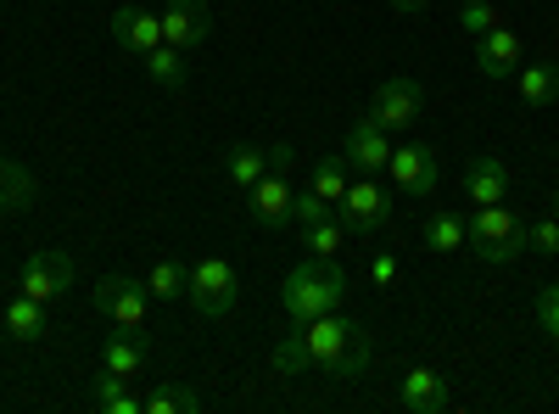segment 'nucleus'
I'll use <instances>...</instances> for the list:
<instances>
[{
    "label": "nucleus",
    "mask_w": 559,
    "mask_h": 414,
    "mask_svg": "<svg viewBox=\"0 0 559 414\" xmlns=\"http://www.w3.org/2000/svg\"><path fill=\"white\" fill-rule=\"evenodd\" d=\"M386 174H392V191H403V197H431V191H437V152L419 146V141L392 146Z\"/></svg>",
    "instance_id": "9"
},
{
    "label": "nucleus",
    "mask_w": 559,
    "mask_h": 414,
    "mask_svg": "<svg viewBox=\"0 0 559 414\" xmlns=\"http://www.w3.org/2000/svg\"><path fill=\"white\" fill-rule=\"evenodd\" d=\"M521 57H526V45H521V34L509 28V23H498L492 34L476 39V68H481V79H509V73L521 68Z\"/></svg>",
    "instance_id": "13"
},
{
    "label": "nucleus",
    "mask_w": 559,
    "mask_h": 414,
    "mask_svg": "<svg viewBox=\"0 0 559 414\" xmlns=\"http://www.w3.org/2000/svg\"><path fill=\"white\" fill-rule=\"evenodd\" d=\"M342 157L347 163H358L364 174H386V163H392V134L376 123V118H358L353 129H347V141H342Z\"/></svg>",
    "instance_id": "12"
},
{
    "label": "nucleus",
    "mask_w": 559,
    "mask_h": 414,
    "mask_svg": "<svg viewBox=\"0 0 559 414\" xmlns=\"http://www.w3.org/2000/svg\"><path fill=\"white\" fill-rule=\"evenodd\" d=\"M464 224H471V241H464V247H476L481 263H515L526 252V224L509 213L503 202L476 208V218H464Z\"/></svg>",
    "instance_id": "3"
},
{
    "label": "nucleus",
    "mask_w": 559,
    "mask_h": 414,
    "mask_svg": "<svg viewBox=\"0 0 559 414\" xmlns=\"http://www.w3.org/2000/svg\"><path fill=\"white\" fill-rule=\"evenodd\" d=\"M369 274H376V286H392V281H397V258H392V252H381L376 263H369Z\"/></svg>",
    "instance_id": "34"
},
{
    "label": "nucleus",
    "mask_w": 559,
    "mask_h": 414,
    "mask_svg": "<svg viewBox=\"0 0 559 414\" xmlns=\"http://www.w3.org/2000/svg\"><path fill=\"white\" fill-rule=\"evenodd\" d=\"M554 218H559V191H554Z\"/></svg>",
    "instance_id": "37"
},
{
    "label": "nucleus",
    "mask_w": 559,
    "mask_h": 414,
    "mask_svg": "<svg viewBox=\"0 0 559 414\" xmlns=\"http://www.w3.org/2000/svg\"><path fill=\"white\" fill-rule=\"evenodd\" d=\"M292 202H297V191L286 186V174H274V168L247 191V213H252V224H263V229H286V224H292Z\"/></svg>",
    "instance_id": "10"
},
{
    "label": "nucleus",
    "mask_w": 559,
    "mask_h": 414,
    "mask_svg": "<svg viewBox=\"0 0 559 414\" xmlns=\"http://www.w3.org/2000/svg\"><path fill=\"white\" fill-rule=\"evenodd\" d=\"M336 218L347 224V236H381L392 224V191L381 186L376 174H364L347 186V197L336 202Z\"/></svg>",
    "instance_id": "5"
},
{
    "label": "nucleus",
    "mask_w": 559,
    "mask_h": 414,
    "mask_svg": "<svg viewBox=\"0 0 559 414\" xmlns=\"http://www.w3.org/2000/svg\"><path fill=\"white\" fill-rule=\"evenodd\" d=\"M146 353H152V342H146V336H134V331H112V336H107V347H102V370H112V376L134 381L140 370H146Z\"/></svg>",
    "instance_id": "18"
},
{
    "label": "nucleus",
    "mask_w": 559,
    "mask_h": 414,
    "mask_svg": "<svg viewBox=\"0 0 559 414\" xmlns=\"http://www.w3.org/2000/svg\"><path fill=\"white\" fill-rule=\"evenodd\" d=\"M236 292H241V281H236V263L229 258H218V252H207L197 269H191V308L197 314H207V319H224L229 308H236Z\"/></svg>",
    "instance_id": "6"
},
{
    "label": "nucleus",
    "mask_w": 559,
    "mask_h": 414,
    "mask_svg": "<svg viewBox=\"0 0 559 414\" xmlns=\"http://www.w3.org/2000/svg\"><path fill=\"white\" fill-rule=\"evenodd\" d=\"M419 113H426V90H419L414 79H403V73L386 79L376 96H369V118H376L386 134H408Z\"/></svg>",
    "instance_id": "7"
},
{
    "label": "nucleus",
    "mask_w": 559,
    "mask_h": 414,
    "mask_svg": "<svg viewBox=\"0 0 559 414\" xmlns=\"http://www.w3.org/2000/svg\"><path fill=\"white\" fill-rule=\"evenodd\" d=\"M426 7H431V0H392V12H403V17H419Z\"/></svg>",
    "instance_id": "36"
},
{
    "label": "nucleus",
    "mask_w": 559,
    "mask_h": 414,
    "mask_svg": "<svg viewBox=\"0 0 559 414\" xmlns=\"http://www.w3.org/2000/svg\"><path fill=\"white\" fill-rule=\"evenodd\" d=\"M140 62H146V79L163 84V90H179L185 84V51H174V45H157V51H146Z\"/></svg>",
    "instance_id": "28"
},
{
    "label": "nucleus",
    "mask_w": 559,
    "mask_h": 414,
    "mask_svg": "<svg viewBox=\"0 0 559 414\" xmlns=\"http://www.w3.org/2000/svg\"><path fill=\"white\" fill-rule=\"evenodd\" d=\"M526 252H548V258H559V218H554V213L537 218V224H526Z\"/></svg>",
    "instance_id": "31"
},
{
    "label": "nucleus",
    "mask_w": 559,
    "mask_h": 414,
    "mask_svg": "<svg viewBox=\"0 0 559 414\" xmlns=\"http://www.w3.org/2000/svg\"><path fill=\"white\" fill-rule=\"evenodd\" d=\"M269 168L274 174H292L297 168V146H269Z\"/></svg>",
    "instance_id": "35"
},
{
    "label": "nucleus",
    "mask_w": 559,
    "mask_h": 414,
    "mask_svg": "<svg viewBox=\"0 0 559 414\" xmlns=\"http://www.w3.org/2000/svg\"><path fill=\"white\" fill-rule=\"evenodd\" d=\"M347 186H353V179H347V157H324V163H313V179H308V191L313 197H324V202H342L347 197Z\"/></svg>",
    "instance_id": "25"
},
{
    "label": "nucleus",
    "mask_w": 559,
    "mask_h": 414,
    "mask_svg": "<svg viewBox=\"0 0 559 414\" xmlns=\"http://www.w3.org/2000/svg\"><path fill=\"white\" fill-rule=\"evenodd\" d=\"M146 292H152V297H163V303H179L185 292H191V263H174V258L152 263V274H146Z\"/></svg>",
    "instance_id": "24"
},
{
    "label": "nucleus",
    "mask_w": 559,
    "mask_h": 414,
    "mask_svg": "<svg viewBox=\"0 0 559 414\" xmlns=\"http://www.w3.org/2000/svg\"><path fill=\"white\" fill-rule=\"evenodd\" d=\"M537 326L548 331V342H559V286L537 292Z\"/></svg>",
    "instance_id": "32"
},
{
    "label": "nucleus",
    "mask_w": 559,
    "mask_h": 414,
    "mask_svg": "<svg viewBox=\"0 0 559 414\" xmlns=\"http://www.w3.org/2000/svg\"><path fill=\"white\" fill-rule=\"evenodd\" d=\"M464 241H471V224H464L453 208H437L426 224H419V247L426 252H459Z\"/></svg>",
    "instance_id": "19"
},
{
    "label": "nucleus",
    "mask_w": 559,
    "mask_h": 414,
    "mask_svg": "<svg viewBox=\"0 0 559 414\" xmlns=\"http://www.w3.org/2000/svg\"><path fill=\"white\" fill-rule=\"evenodd\" d=\"M464 197H471V208L503 202V197H509V168H503V157L476 152L471 163H464Z\"/></svg>",
    "instance_id": "14"
},
{
    "label": "nucleus",
    "mask_w": 559,
    "mask_h": 414,
    "mask_svg": "<svg viewBox=\"0 0 559 414\" xmlns=\"http://www.w3.org/2000/svg\"><path fill=\"white\" fill-rule=\"evenodd\" d=\"M112 39L123 45L129 57H146V51H157V45H163V17L140 12V7H118L112 12Z\"/></svg>",
    "instance_id": "15"
},
{
    "label": "nucleus",
    "mask_w": 559,
    "mask_h": 414,
    "mask_svg": "<svg viewBox=\"0 0 559 414\" xmlns=\"http://www.w3.org/2000/svg\"><path fill=\"white\" fill-rule=\"evenodd\" d=\"M90 398H96V409H102V414H146V398L129 392V381H123V376H112V370H102V381L90 387Z\"/></svg>",
    "instance_id": "22"
},
{
    "label": "nucleus",
    "mask_w": 559,
    "mask_h": 414,
    "mask_svg": "<svg viewBox=\"0 0 559 414\" xmlns=\"http://www.w3.org/2000/svg\"><path fill=\"white\" fill-rule=\"evenodd\" d=\"M274 370H280V376H308V370H313V353H308V331H302V326H292V336H280Z\"/></svg>",
    "instance_id": "27"
},
{
    "label": "nucleus",
    "mask_w": 559,
    "mask_h": 414,
    "mask_svg": "<svg viewBox=\"0 0 559 414\" xmlns=\"http://www.w3.org/2000/svg\"><path fill=\"white\" fill-rule=\"evenodd\" d=\"M73 286V258L68 252H28V263H23V274H17V292L23 297H34V303H62V292Z\"/></svg>",
    "instance_id": "8"
},
{
    "label": "nucleus",
    "mask_w": 559,
    "mask_h": 414,
    "mask_svg": "<svg viewBox=\"0 0 559 414\" xmlns=\"http://www.w3.org/2000/svg\"><path fill=\"white\" fill-rule=\"evenodd\" d=\"M515 84H521V102H526V107H554V96H559V68H548V62H521V68H515Z\"/></svg>",
    "instance_id": "20"
},
{
    "label": "nucleus",
    "mask_w": 559,
    "mask_h": 414,
    "mask_svg": "<svg viewBox=\"0 0 559 414\" xmlns=\"http://www.w3.org/2000/svg\"><path fill=\"white\" fill-rule=\"evenodd\" d=\"M342 241H347V224H342L336 213H331V218H319V224H302V247H308V258H336Z\"/></svg>",
    "instance_id": "26"
},
{
    "label": "nucleus",
    "mask_w": 559,
    "mask_h": 414,
    "mask_svg": "<svg viewBox=\"0 0 559 414\" xmlns=\"http://www.w3.org/2000/svg\"><path fill=\"white\" fill-rule=\"evenodd\" d=\"M331 213H336V208L324 202V197H313V191L292 202V218H297V224H319V218H331Z\"/></svg>",
    "instance_id": "33"
},
{
    "label": "nucleus",
    "mask_w": 559,
    "mask_h": 414,
    "mask_svg": "<svg viewBox=\"0 0 559 414\" xmlns=\"http://www.w3.org/2000/svg\"><path fill=\"white\" fill-rule=\"evenodd\" d=\"M308 353H313V370H324V376H336V381H358V376H369V364H376V342H369V331L358 326V319H347V314H319V319H308Z\"/></svg>",
    "instance_id": "1"
},
{
    "label": "nucleus",
    "mask_w": 559,
    "mask_h": 414,
    "mask_svg": "<svg viewBox=\"0 0 559 414\" xmlns=\"http://www.w3.org/2000/svg\"><path fill=\"white\" fill-rule=\"evenodd\" d=\"M0 326H7L12 342H45V336H51V308L17 292V297L7 303V314H0Z\"/></svg>",
    "instance_id": "17"
},
{
    "label": "nucleus",
    "mask_w": 559,
    "mask_h": 414,
    "mask_svg": "<svg viewBox=\"0 0 559 414\" xmlns=\"http://www.w3.org/2000/svg\"><path fill=\"white\" fill-rule=\"evenodd\" d=\"M34 197H39L34 174L23 163H0V213H28Z\"/></svg>",
    "instance_id": "21"
},
{
    "label": "nucleus",
    "mask_w": 559,
    "mask_h": 414,
    "mask_svg": "<svg viewBox=\"0 0 559 414\" xmlns=\"http://www.w3.org/2000/svg\"><path fill=\"white\" fill-rule=\"evenodd\" d=\"M207 34H213L207 0H168V12H163V45H174V51H191V45H202Z\"/></svg>",
    "instance_id": "11"
},
{
    "label": "nucleus",
    "mask_w": 559,
    "mask_h": 414,
    "mask_svg": "<svg viewBox=\"0 0 559 414\" xmlns=\"http://www.w3.org/2000/svg\"><path fill=\"white\" fill-rule=\"evenodd\" d=\"M146 281H129V274H102L96 292H90V303H96L102 319H112L118 331H134L146 336Z\"/></svg>",
    "instance_id": "4"
},
{
    "label": "nucleus",
    "mask_w": 559,
    "mask_h": 414,
    "mask_svg": "<svg viewBox=\"0 0 559 414\" xmlns=\"http://www.w3.org/2000/svg\"><path fill=\"white\" fill-rule=\"evenodd\" d=\"M347 303V274L336 269V258H308L286 274V286H280V308H286L292 326H308V319L331 314Z\"/></svg>",
    "instance_id": "2"
},
{
    "label": "nucleus",
    "mask_w": 559,
    "mask_h": 414,
    "mask_svg": "<svg viewBox=\"0 0 559 414\" xmlns=\"http://www.w3.org/2000/svg\"><path fill=\"white\" fill-rule=\"evenodd\" d=\"M397 403L414 409V414H448L453 409V392H448V381L437 370H408L403 387H397Z\"/></svg>",
    "instance_id": "16"
},
{
    "label": "nucleus",
    "mask_w": 559,
    "mask_h": 414,
    "mask_svg": "<svg viewBox=\"0 0 559 414\" xmlns=\"http://www.w3.org/2000/svg\"><path fill=\"white\" fill-rule=\"evenodd\" d=\"M197 409H202V398L191 387H179V381H168L146 398V414H197Z\"/></svg>",
    "instance_id": "29"
},
{
    "label": "nucleus",
    "mask_w": 559,
    "mask_h": 414,
    "mask_svg": "<svg viewBox=\"0 0 559 414\" xmlns=\"http://www.w3.org/2000/svg\"><path fill=\"white\" fill-rule=\"evenodd\" d=\"M263 174H269V152H263V146H236V152L224 157V179H229L236 191H252Z\"/></svg>",
    "instance_id": "23"
},
{
    "label": "nucleus",
    "mask_w": 559,
    "mask_h": 414,
    "mask_svg": "<svg viewBox=\"0 0 559 414\" xmlns=\"http://www.w3.org/2000/svg\"><path fill=\"white\" fill-rule=\"evenodd\" d=\"M503 23V12L492 7V0H464V7H459V28L464 34H471V39H481V34H492Z\"/></svg>",
    "instance_id": "30"
}]
</instances>
